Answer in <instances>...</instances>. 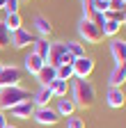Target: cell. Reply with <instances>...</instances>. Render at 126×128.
<instances>
[{
    "label": "cell",
    "instance_id": "23",
    "mask_svg": "<svg viewBox=\"0 0 126 128\" xmlns=\"http://www.w3.org/2000/svg\"><path fill=\"white\" fill-rule=\"evenodd\" d=\"M76 76H73V66L71 64H62V66H57V80H73Z\"/></svg>",
    "mask_w": 126,
    "mask_h": 128
},
{
    "label": "cell",
    "instance_id": "5",
    "mask_svg": "<svg viewBox=\"0 0 126 128\" xmlns=\"http://www.w3.org/2000/svg\"><path fill=\"white\" fill-rule=\"evenodd\" d=\"M32 119H35L39 126H55V124L60 121V114H57L51 105H46V108H37V110H35Z\"/></svg>",
    "mask_w": 126,
    "mask_h": 128
},
{
    "label": "cell",
    "instance_id": "22",
    "mask_svg": "<svg viewBox=\"0 0 126 128\" xmlns=\"http://www.w3.org/2000/svg\"><path fill=\"white\" fill-rule=\"evenodd\" d=\"M64 46H67V53L76 60V57H85V46L80 44V41H64Z\"/></svg>",
    "mask_w": 126,
    "mask_h": 128
},
{
    "label": "cell",
    "instance_id": "4",
    "mask_svg": "<svg viewBox=\"0 0 126 128\" xmlns=\"http://www.w3.org/2000/svg\"><path fill=\"white\" fill-rule=\"evenodd\" d=\"M78 34H80V39L85 44H99L103 39L101 30L94 25L92 21H87V18H80V23H78Z\"/></svg>",
    "mask_w": 126,
    "mask_h": 128
},
{
    "label": "cell",
    "instance_id": "27",
    "mask_svg": "<svg viewBox=\"0 0 126 128\" xmlns=\"http://www.w3.org/2000/svg\"><path fill=\"white\" fill-rule=\"evenodd\" d=\"M19 2L21 0H5V12L7 14H19Z\"/></svg>",
    "mask_w": 126,
    "mask_h": 128
},
{
    "label": "cell",
    "instance_id": "20",
    "mask_svg": "<svg viewBox=\"0 0 126 128\" xmlns=\"http://www.w3.org/2000/svg\"><path fill=\"white\" fill-rule=\"evenodd\" d=\"M3 23H5V28H7L9 32H16V30L23 28V18H21V14H5Z\"/></svg>",
    "mask_w": 126,
    "mask_h": 128
},
{
    "label": "cell",
    "instance_id": "7",
    "mask_svg": "<svg viewBox=\"0 0 126 128\" xmlns=\"http://www.w3.org/2000/svg\"><path fill=\"white\" fill-rule=\"evenodd\" d=\"M71 66H73V76L76 78H89V73L94 71V60L87 57V55L85 57H76Z\"/></svg>",
    "mask_w": 126,
    "mask_h": 128
},
{
    "label": "cell",
    "instance_id": "28",
    "mask_svg": "<svg viewBox=\"0 0 126 128\" xmlns=\"http://www.w3.org/2000/svg\"><path fill=\"white\" fill-rule=\"evenodd\" d=\"M105 16H108V18H112V21H117L119 25H126V16H124V12H108Z\"/></svg>",
    "mask_w": 126,
    "mask_h": 128
},
{
    "label": "cell",
    "instance_id": "1",
    "mask_svg": "<svg viewBox=\"0 0 126 128\" xmlns=\"http://www.w3.org/2000/svg\"><path fill=\"white\" fill-rule=\"evenodd\" d=\"M71 94H73L71 101L76 103V108H89L94 103V98H96V89H94L92 80H87V78H76Z\"/></svg>",
    "mask_w": 126,
    "mask_h": 128
},
{
    "label": "cell",
    "instance_id": "26",
    "mask_svg": "<svg viewBox=\"0 0 126 128\" xmlns=\"http://www.w3.org/2000/svg\"><path fill=\"white\" fill-rule=\"evenodd\" d=\"M67 128H85V119L83 117H69L67 119Z\"/></svg>",
    "mask_w": 126,
    "mask_h": 128
},
{
    "label": "cell",
    "instance_id": "33",
    "mask_svg": "<svg viewBox=\"0 0 126 128\" xmlns=\"http://www.w3.org/2000/svg\"><path fill=\"white\" fill-rule=\"evenodd\" d=\"M121 12H124V16H126V2H124V9H121Z\"/></svg>",
    "mask_w": 126,
    "mask_h": 128
},
{
    "label": "cell",
    "instance_id": "24",
    "mask_svg": "<svg viewBox=\"0 0 126 128\" xmlns=\"http://www.w3.org/2000/svg\"><path fill=\"white\" fill-rule=\"evenodd\" d=\"M89 5H92L94 14H108V12H110L108 0H89Z\"/></svg>",
    "mask_w": 126,
    "mask_h": 128
},
{
    "label": "cell",
    "instance_id": "15",
    "mask_svg": "<svg viewBox=\"0 0 126 128\" xmlns=\"http://www.w3.org/2000/svg\"><path fill=\"white\" fill-rule=\"evenodd\" d=\"M44 64H46V62H44L41 57H37L35 53L25 55V60H23V66H25V71H28V73H32V76H37V73H39V69L44 66Z\"/></svg>",
    "mask_w": 126,
    "mask_h": 128
},
{
    "label": "cell",
    "instance_id": "35",
    "mask_svg": "<svg viewBox=\"0 0 126 128\" xmlns=\"http://www.w3.org/2000/svg\"><path fill=\"white\" fill-rule=\"evenodd\" d=\"M3 66H5V64H3V62H0V71H3Z\"/></svg>",
    "mask_w": 126,
    "mask_h": 128
},
{
    "label": "cell",
    "instance_id": "34",
    "mask_svg": "<svg viewBox=\"0 0 126 128\" xmlns=\"http://www.w3.org/2000/svg\"><path fill=\"white\" fill-rule=\"evenodd\" d=\"M5 128H16V126H9V124H7V126H5Z\"/></svg>",
    "mask_w": 126,
    "mask_h": 128
},
{
    "label": "cell",
    "instance_id": "31",
    "mask_svg": "<svg viewBox=\"0 0 126 128\" xmlns=\"http://www.w3.org/2000/svg\"><path fill=\"white\" fill-rule=\"evenodd\" d=\"M7 126V117H5V112L0 110V128H5Z\"/></svg>",
    "mask_w": 126,
    "mask_h": 128
},
{
    "label": "cell",
    "instance_id": "10",
    "mask_svg": "<svg viewBox=\"0 0 126 128\" xmlns=\"http://www.w3.org/2000/svg\"><path fill=\"white\" fill-rule=\"evenodd\" d=\"M35 110H37V105L32 103V98H30V101H23L19 105H14L9 112H12V117H16V119H30L35 114Z\"/></svg>",
    "mask_w": 126,
    "mask_h": 128
},
{
    "label": "cell",
    "instance_id": "16",
    "mask_svg": "<svg viewBox=\"0 0 126 128\" xmlns=\"http://www.w3.org/2000/svg\"><path fill=\"white\" fill-rule=\"evenodd\" d=\"M51 98H53V92H51V87H48V85H41V87L37 89V94H35L32 103H35L37 108H46Z\"/></svg>",
    "mask_w": 126,
    "mask_h": 128
},
{
    "label": "cell",
    "instance_id": "18",
    "mask_svg": "<svg viewBox=\"0 0 126 128\" xmlns=\"http://www.w3.org/2000/svg\"><path fill=\"white\" fill-rule=\"evenodd\" d=\"M119 30H121V25H119L117 21H112V18H108V16H105V23L101 25V34H103V37H110V39H115Z\"/></svg>",
    "mask_w": 126,
    "mask_h": 128
},
{
    "label": "cell",
    "instance_id": "32",
    "mask_svg": "<svg viewBox=\"0 0 126 128\" xmlns=\"http://www.w3.org/2000/svg\"><path fill=\"white\" fill-rule=\"evenodd\" d=\"M0 9H5V0H0Z\"/></svg>",
    "mask_w": 126,
    "mask_h": 128
},
{
    "label": "cell",
    "instance_id": "8",
    "mask_svg": "<svg viewBox=\"0 0 126 128\" xmlns=\"http://www.w3.org/2000/svg\"><path fill=\"white\" fill-rule=\"evenodd\" d=\"M9 44L16 48V50H21V48H28V46H32L35 44V37L30 34L28 30H16V32H12V39H9Z\"/></svg>",
    "mask_w": 126,
    "mask_h": 128
},
{
    "label": "cell",
    "instance_id": "3",
    "mask_svg": "<svg viewBox=\"0 0 126 128\" xmlns=\"http://www.w3.org/2000/svg\"><path fill=\"white\" fill-rule=\"evenodd\" d=\"M46 64H51V66H62V64H73V57L67 53V46L64 41H55L51 44V50H48V57H46Z\"/></svg>",
    "mask_w": 126,
    "mask_h": 128
},
{
    "label": "cell",
    "instance_id": "30",
    "mask_svg": "<svg viewBox=\"0 0 126 128\" xmlns=\"http://www.w3.org/2000/svg\"><path fill=\"white\" fill-rule=\"evenodd\" d=\"M108 7H110V12H121L124 9V0H108Z\"/></svg>",
    "mask_w": 126,
    "mask_h": 128
},
{
    "label": "cell",
    "instance_id": "12",
    "mask_svg": "<svg viewBox=\"0 0 126 128\" xmlns=\"http://www.w3.org/2000/svg\"><path fill=\"white\" fill-rule=\"evenodd\" d=\"M110 87H121L124 82H126V62H121V64H115V69L110 71Z\"/></svg>",
    "mask_w": 126,
    "mask_h": 128
},
{
    "label": "cell",
    "instance_id": "14",
    "mask_svg": "<svg viewBox=\"0 0 126 128\" xmlns=\"http://www.w3.org/2000/svg\"><path fill=\"white\" fill-rule=\"evenodd\" d=\"M37 80H39V85H51L53 80H57V69L51 66V64H44L37 73Z\"/></svg>",
    "mask_w": 126,
    "mask_h": 128
},
{
    "label": "cell",
    "instance_id": "17",
    "mask_svg": "<svg viewBox=\"0 0 126 128\" xmlns=\"http://www.w3.org/2000/svg\"><path fill=\"white\" fill-rule=\"evenodd\" d=\"M57 114L60 117H73V112H76V103L71 101V98H67V96H64V98H60L57 101Z\"/></svg>",
    "mask_w": 126,
    "mask_h": 128
},
{
    "label": "cell",
    "instance_id": "13",
    "mask_svg": "<svg viewBox=\"0 0 126 128\" xmlns=\"http://www.w3.org/2000/svg\"><path fill=\"white\" fill-rule=\"evenodd\" d=\"M32 25H35V30L41 34V39H46V37H48L51 32H53V25H51V21L46 18L44 14H37V16H35V18H32Z\"/></svg>",
    "mask_w": 126,
    "mask_h": 128
},
{
    "label": "cell",
    "instance_id": "19",
    "mask_svg": "<svg viewBox=\"0 0 126 128\" xmlns=\"http://www.w3.org/2000/svg\"><path fill=\"white\" fill-rule=\"evenodd\" d=\"M48 50H51L48 39H35V44H32V53H35L37 57H41V60L46 62V57H48Z\"/></svg>",
    "mask_w": 126,
    "mask_h": 128
},
{
    "label": "cell",
    "instance_id": "2",
    "mask_svg": "<svg viewBox=\"0 0 126 128\" xmlns=\"http://www.w3.org/2000/svg\"><path fill=\"white\" fill-rule=\"evenodd\" d=\"M23 101H30V92L19 87H5L0 89V110H12L14 105H19Z\"/></svg>",
    "mask_w": 126,
    "mask_h": 128
},
{
    "label": "cell",
    "instance_id": "21",
    "mask_svg": "<svg viewBox=\"0 0 126 128\" xmlns=\"http://www.w3.org/2000/svg\"><path fill=\"white\" fill-rule=\"evenodd\" d=\"M48 87H51L53 96H57V98H64L67 92H69V82H67V80H53Z\"/></svg>",
    "mask_w": 126,
    "mask_h": 128
},
{
    "label": "cell",
    "instance_id": "11",
    "mask_svg": "<svg viewBox=\"0 0 126 128\" xmlns=\"http://www.w3.org/2000/svg\"><path fill=\"white\" fill-rule=\"evenodd\" d=\"M110 55L115 57V62L117 64H121V62H126V41H121V39H110Z\"/></svg>",
    "mask_w": 126,
    "mask_h": 128
},
{
    "label": "cell",
    "instance_id": "25",
    "mask_svg": "<svg viewBox=\"0 0 126 128\" xmlns=\"http://www.w3.org/2000/svg\"><path fill=\"white\" fill-rule=\"evenodd\" d=\"M9 39H12V32L5 28V23H3V21H0V50L9 46Z\"/></svg>",
    "mask_w": 126,
    "mask_h": 128
},
{
    "label": "cell",
    "instance_id": "29",
    "mask_svg": "<svg viewBox=\"0 0 126 128\" xmlns=\"http://www.w3.org/2000/svg\"><path fill=\"white\" fill-rule=\"evenodd\" d=\"M80 7H83V18L89 21L92 16H94V9H92V5H89V0H83V5H80Z\"/></svg>",
    "mask_w": 126,
    "mask_h": 128
},
{
    "label": "cell",
    "instance_id": "9",
    "mask_svg": "<svg viewBox=\"0 0 126 128\" xmlns=\"http://www.w3.org/2000/svg\"><path fill=\"white\" fill-rule=\"evenodd\" d=\"M105 103L110 105V108H124V103H126V94H124V89L121 87H108V94H105Z\"/></svg>",
    "mask_w": 126,
    "mask_h": 128
},
{
    "label": "cell",
    "instance_id": "6",
    "mask_svg": "<svg viewBox=\"0 0 126 128\" xmlns=\"http://www.w3.org/2000/svg\"><path fill=\"white\" fill-rule=\"evenodd\" d=\"M21 85V69L16 66H3L0 71V89L5 87H19Z\"/></svg>",
    "mask_w": 126,
    "mask_h": 128
}]
</instances>
